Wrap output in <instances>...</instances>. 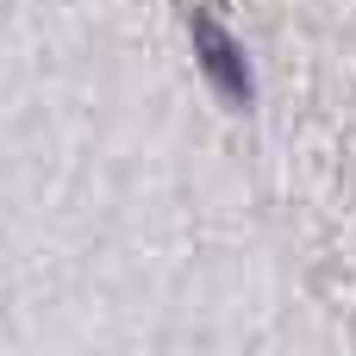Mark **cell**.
Wrapping results in <instances>:
<instances>
[{
  "mask_svg": "<svg viewBox=\"0 0 356 356\" xmlns=\"http://www.w3.org/2000/svg\"><path fill=\"white\" fill-rule=\"evenodd\" d=\"M194 56H200V69H207V81L232 100V106H250L257 100V81H250V56H244V44L219 25V19H194Z\"/></svg>",
  "mask_w": 356,
  "mask_h": 356,
  "instance_id": "6da1fadb",
  "label": "cell"
}]
</instances>
